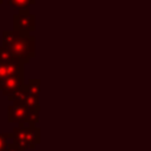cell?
<instances>
[{
    "label": "cell",
    "instance_id": "12",
    "mask_svg": "<svg viewBox=\"0 0 151 151\" xmlns=\"http://www.w3.org/2000/svg\"><path fill=\"white\" fill-rule=\"evenodd\" d=\"M4 151H24V150L19 149L14 143H12V144H8V145H7V147H6Z\"/></svg>",
    "mask_w": 151,
    "mask_h": 151
},
{
    "label": "cell",
    "instance_id": "9",
    "mask_svg": "<svg viewBox=\"0 0 151 151\" xmlns=\"http://www.w3.org/2000/svg\"><path fill=\"white\" fill-rule=\"evenodd\" d=\"M24 90L32 96L39 97L40 93V79H31L27 85H24Z\"/></svg>",
    "mask_w": 151,
    "mask_h": 151
},
{
    "label": "cell",
    "instance_id": "5",
    "mask_svg": "<svg viewBox=\"0 0 151 151\" xmlns=\"http://www.w3.org/2000/svg\"><path fill=\"white\" fill-rule=\"evenodd\" d=\"M24 76H11L0 80V92L2 96L8 97L24 87Z\"/></svg>",
    "mask_w": 151,
    "mask_h": 151
},
{
    "label": "cell",
    "instance_id": "8",
    "mask_svg": "<svg viewBox=\"0 0 151 151\" xmlns=\"http://www.w3.org/2000/svg\"><path fill=\"white\" fill-rule=\"evenodd\" d=\"M0 63H22L18 57L9 52L4 46H0Z\"/></svg>",
    "mask_w": 151,
    "mask_h": 151
},
{
    "label": "cell",
    "instance_id": "13",
    "mask_svg": "<svg viewBox=\"0 0 151 151\" xmlns=\"http://www.w3.org/2000/svg\"><path fill=\"white\" fill-rule=\"evenodd\" d=\"M2 2H4V0H0V5H1V4H2Z\"/></svg>",
    "mask_w": 151,
    "mask_h": 151
},
{
    "label": "cell",
    "instance_id": "2",
    "mask_svg": "<svg viewBox=\"0 0 151 151\" xmlns=\"http://www.w3.org/2000/svg\"><path fill=\"white\" fill-rule=\"evenodd\" d=\"M39 112L40 109H29L20 103L13 101L7 110V120L8 123H18L19 127H25L26 125L35 126L39 122Z\"/></svg>",
    "mask_w": 151,
    "mask_h": 151
},
{
    "label": "cell",
    "instance_id": "4",
    "mask_svg": "<svg viewBox=\"0 0 151 151\" xmlns=\"http://www.w3.org/2000/svg\"><path fill=\"white\" fill-rule=\"evenodd\" d=\"M13 29L33 32L35 29V15L29 13V9H21L13 15Z\"/></svg>",
    "mask_w": 151,
    "mask_h": 151
},
{
    "label": "cell",
    "instance_id": "11",
    "mask_svg": "<svg viewBox=\"0 0 151 151\" xmlns=\"http://www.w3.org/2000/svg\"><path fill=\"white\" fill-rule=\"evenodd\" d=\"M13 143V134L12 132H4L0 133V151H4L8 144Z\"/></svg>",
    "mask_w": 151,
    "mask_h": 151
},
{
    "label": "cell",
    "instance_id": "1",
    "mask_svg": "<svg viewBox=\"0 0 151 151\" xmlns=\"http://www.w3.org/2000/svg\"><path fill=\"white\" fill-rule=\"evenodd\" d=\"M24 64L29 63L35 55V38L29 32L24 31H4L2 45Z\"/></svg>",
    "mask_w": 151,
    "mask_h": 151
},
{
    "label": "cell",
    "instance_id": "3",
    "mask_svg": "<svg viewBox=\"0 0 151 151\" xmlns=\"http://www.w3.org/2000/svg\"><path fill=\"white\" fill-rule=\"evenodd\" d=\"M13 143L21 150H33L40 144V129L35 126L15 127L12 131Z\"/></svg>",
    "mask_w": 151,
    "mask_h": 151
},
{
    "label": "cell",
    "instance_id": "6",
    "mask_svg": "<svg viewBox=\"0 0 151 151\" xmlns=\"http://www.w3.org/2000/svg\"><path fill=\"white\" fill-rule=\"evenodd\" d=\"M7 99L9 101H17V103H20L29 109H40V105H39V97L37 96H32L29 94L28 92H26L24 90V87L17 92H14L13 94L8 96Z\"/></svg>",
    "mask_w": 151,
    "mask_h": 151
},
{
    "label": "cell",
    "instance_id": "7",
    "mask_svg": "<svg viewBox=\"0 0 151 151\" xmlns=\"http://www.w3.org/2000/svg\"><path fill=\"white\" fill-rule=\"evenodd\" d=\"M24 63H0V80L11 76H24Z\"/></svg>",
    "mask_w": 151,
    "mask_h": 151
},
{
    "label": "cell",
    "instance_id": "10",
    "mask_svg": "<svg viewBox=\"0 0 151 151\" xmlns=\"http://www.w3.org/2000/svg\"><path fill=\"white\" fill-rule=\"evenodd\" d=\"M7 1L18 11L29 9V6L35 2V0H7Z\"/></svg>",
    "mask_w": 151,
    "mask_h": 151
}]
</instances>
